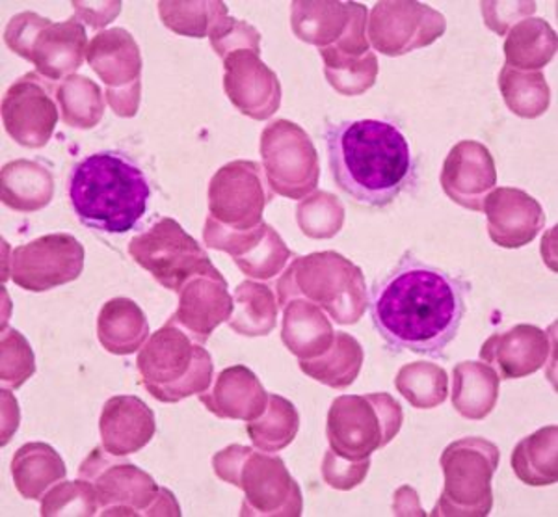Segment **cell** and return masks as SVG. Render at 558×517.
I'll list each match as a JSON object with an SVG mask.
<instances>
[{
  "label": "cell",
  "mask_w": 558,
  "mask_h": 517,
  "mask_svg": "<svg viewBox=\"0 0 558 517\" xmlns=\"http://www.w3.org/2000/svg\"><path fill=\"white\" fill-rule=\"evenodd\" d=\"M468 289L449 272L407 255L373 289L376 332L395 350L439 358L462 326Z\"/></svg>",
  "instance_id": "obj_1"
},
{
  "label": "cell",
  "mask_w": 558,
  "mask_h": 517,
  "mask_svg": "<svg viewBox=\"0 0 558 517\" xmlns=\"http://www.w3.org/2000/svg\"><path fill=\"white\" fill-rule=\"evenodd\" d=\"M337 187L365 207L391 205L412 181L415 165L407 136L389 121H343L326 129Z\"/></svg>",
  "instance_id": "obj_2"
},
{
  "label": "cell",
  "mask_w": 558,
  "mask_h": 517,
  "mask_svg": "<svg viewBox=\"0 0 558 517\" xmlns=\"http://www.w3.org/2000/svg\"><path fill=\"white\" fill-rule=\"evenodd\" d=\"M71 207L86 228L123 235L138 226L151 189L144 171L120 153H94L71 171Z\"/></svg>",
  "instance_id": "obj_3"
},
{
  "label": "cell",
  "mask_w": 558,
  "mask_h": 517,
  "mask_svg": "<svg viewBox=\"0 0 558 517\" xmlns=\"http://www.w3.org/2000/svg\"><path fill=\"white\" fill-rule=\"evenodd\" d=\"M300 297L318 305L343 326L360 322L368 308V290L362 268L337 252L294 257L281 272L276 285L279 308Z\"/></svg>",
  "instance_id": "obj_4"
},
{
  "label": "cell",
  "mask_w": 558,
  "mask_h": 517,
  "mask_svg": "<svg viewBox=\"0 0 558 517\" xmlns=\"http://www.w3.org/2000/svg\"><path fill=\"white\" fill-rule=\"evenodd\" d=\"M136 369L147 393L165 404L202 395L215 376L209 350L170 322L140 348Z\"/></svg>",
  "instance_id": "obj_5"
},
{
  "label": "cell",
  "mask_w": 558,
  "mask_h": 517,
  "mask_svg": "<svg viewBox=\"0 0 558 517\" xmlns=\"http://www.w3.org/2000/svg\"><path fill=\"white\" fill-rule=\"evenodd\" d=\"M218 479L244 492L241 516H302V490L286 461L244 445H229L213 458Z\"/></svg>",
  "instance_id": "obj_6"
},
{
  "label": "cell",
  "mask_w": 558,
  "mask_h": 517,
  "mask_svg": "<svg viewBox=\"0 0 558 517\" xmlns=\"http://www.w3.org/2000/svg\"><path fill=\"white\" fill-rule=\"evenodd\" d=\"M402 423V406L389 393L343 395L331 402L326 437L337 456L362 461L393 442Z\"/></svg>",
  "instance_id": "obj_7"
},
{
  "label": "cell",
  "mask_w": 558,
  "mask_h": 517,
  "mask_svg": "<svg viewBox=\"0 0 558 517\" xmlns=\"http://www.w3.org/2000/svg\"><path fill=\"white\" fill-rule=\"evenodd\" d=\"M501 453L484 437H462L441 455L444 492L434 517H486L494 508L492 480Z\"/></svg>",
  "instance_id": "obj_8"
},
{
  "label": "cell",
  "mask_w": 558,
  "mask_h": 517,
  "mask_svg": "<svg viewBox=\"0 0 558 517\" xmlns=\"http://www.w3.org/2000/svg\"><path fill=\"white\" fill-rule=\"evenodd\" d=\"M10 51L36 65L39 75L49 81H64L83 68L88 52V36L83 21L71 17L52 23L38 13H17L4 31Z\"/></svg>",
  "instance_id": "obj_9"
},
{
  "label": "cell",
  "mask_w": 558,
  "mask_h": 517,
  "mask_svg": "<svg viewBox=\"0 0 558 517\" xmlns=\"http://www.w3.org/2000/svg\"><path fill=\"white\" fill-rule=\"evenodd\" d=\"M97 447L83 461L78 477L94 484L105 516H181L172 493L133 464H110Z\"/></svg>",
  "instance_id": "obj_10"
},
{
  "label": "cell",
  "mask_w": 558,
  "mask_h": 517,
  "mask_svg": "<svg viewBox=\"0 0 558 517\" xmlns=\"http://www.w3.org/2000/svg\"><path fill=\"white\" fill-rule=\"evenodd\" d=\"M129 255L165 289L179 292L196 276L215 274L204 248L173 218H160L129 242Z\"/></svg>",
  "instance_id": "obj_11"
},
{
  "label": "cell",
  "mask_w": 558,
  "mask_h": 517,
  "mask_svg": "<svg viewBox=\"0 0 558 517\" xmlns=\"http://www.w3.org/2000/svg\"><path fill=\"white\" fill-rule=\"evenodd\" d=\"M259 152L274 194L304 200L315 192L320 177L318 153L312 136L299 123L278 120L265 127Z\"/></svg>",
  "instance_id": "obj_12"
},
{
  "label": "cell",
  "mask_w": 558,
  "mask_h": 517,
  "mask_svg": "<svg viewBox=\"0 0 558 517\" xmlns=\"http://www.w3.org/2000/svg\"><path fill=\"white\" fill-rule=\"evenodd\" d=\"M368 10L360 2H292L291 28L305 44L336 47L349 57H365L371 52L367 38Z\"/></svg>",
  "instance_id": "obj_13"
},
{
  "label": "cell",
  "mask_w": 558,
  "mask_h": 517,
  "mask_svg": "<svg viewBox=\"0 0 558 517\" xmlns=\"http://www.w3.org/2000/svg\"><path fill=\"white\" fill-rule=\"evenodd\" d=\"M263 166L254 160H235L216 171L209 184V216L235 231L263 224V213L272 202Z\"/></svg>",
  "instance_id": "obj_14"
},
{
  "label": "cell",
  "mask_w": 558,
  "mask_h": 517,
  "mask_svg": "<svg viewBox=\"0 0 558 517\" xmlns=\"http://www.w3.org/2000/svg\"><path fill=\"white\" fill-rule=\"evenodd\" d=\"M447 31L444 13L412 0H384L371 10L368 44L386 57H402L438 41Z\"/></svg>",
  "instance_id": "obj_15"
},
{
  "label": "cell",
  "mask_w": 558,
  "mask_h": 517,
  "mask_svg": "<svg viewBox=\"0 0 558 517\" xmlns=\"http://www.w3.org/2000/svg\"><path fill=\"white\" fill-rule=\"evenodd\" d=\"M86 60L107 86V99L116 115L133 118L138 110L144 65L133 34L125 28L99 32L89 41Z\"/></svg>",
  "instance_id": "obj_16"
},
{
  "label": "cell",
  "mask_w": 558,
  "mask_h": 517,
  "mask_svg": "<svg viewBox=\"0 0 558 517\" xmlns=\"http://www.w3.org/2000/svg\"><path fill=\"white\" fill-rule=\"evenodd\" d=\"M84 258V247L73 235H45L13 250L10 276L21 289L45 292L81 278Z\"/></svg>",
  "instance_id": "obj_17"
},
{
  "label": "cell",
  "mask_w": 558,
  "mask_h": 517,
  "mask_svg": "<svg viewBox=\"0 0 558 517\" xmlns=\"http://www.w3.org/2000/svg\"><path fill=\"white\" fill-rule=\"evenodd\" d=\"M57 83L26 73L2 97V123L7 133L23 147L39 149L49 144L58 123Z\"/></svg>",
  "instance_id": "obj_18"
},
{
  "label": "cell",
  "mask_w": 558,
  "mask_h": 517,
  "mask_svg": "<svg viewBox=\"0 0 558 517\" xmlns=\"http://www.w3.org/2000/svg\"><path fill=\"white\" fill-rule=\"evenodd\" d=\"M204 240L205 247L229 253L250 279L270 281L286 270L292 258L291 250L278 231L265 221L257 228L235 231L207 216Z\"/></svg>",
  "instance_id": "obj_19"
},
{
  "label": "cell",
  "mask_w": 558,
  "mask_h": 517,
  "mask_svg": "<svg viewBox=\"0 0 558 517\" xmlns=\"http://www.w3.org/2000/svg\"><path fill=\"white\" fill-rule=\"evenodd\" d=\"M223 89L233 107L255 121L272 118L281 105L278 75L254 51L223 58Z\"/></svg>",
  "instance_id": "obj_20"
},
{
  "label": "cell",
  "mask_w": 558,
  "mask_h": 517,
  "mask_svg": "<svg viewBox=\"0 0 558 517\" xmlns=\"http://www.w3.org/2000/svg\"><path fill=\"white\" fill-rule=\"evenodd\" d=\"M439 181L452 203L481 213L484 200L497 184L494 155L476 140H462L445 158Z\"/></svg>",
  "instance_id": "obj_21"
},
{
  "label": "cell",
  "mask_w": 558,
  "mask_h": 517,
  "mask_svg": "<svg viewBox=\"0 0 558 517\" xmlns=\"http://www.w3.org/2000/svg\"><path fill=\"white\" fill-rule=\"evenodd\" d=\"M489 239L507 250L531 244L546 226V215L538 200L525 190L499 187L483 203Z\"/></svg>",
  "instance_id": "obj_22"
},
{
  "label": "cell",
  "mask_w": 558,
  "mask_h": 517,
  "mask_svg": "<svg viewBox=\"0 0 558 517\" xmlns=\"http://www.w3.org/2000/svg\"><path fill=\"white\" fill-rule=\"evenodd\" d=\"M228 289V281L220 270L192 278L179 290L178 311L168 322L184 329L194 341L204 345L233 313V297Z\"/></svg>",
  "instance_id": "obj_23"
},
{
  "label": "cell",
  "mask_w": 558,
  "mask_h": 517,
  "mask_svg": "<svg viewBox=\"0 0 558 517\" xmlns=\"http://www.w3.org/2000/svg\"><path fill=\"white\" fill-rule=\"evenodd\" d=\"M549 335L533 324H518L494 334L481 348V360L502 380H520L538 373L551 353Z\"/></svg>",
  "instance_id": "obj_24"
},
{
  "label": "cell",
  "mask_w": 558,
  "mask_h": 517,
  "mask_svg": "<svg viewBox=\"0 0 558 517\" xmlns=\"http://www.w3.org/2000/svg\"><path fill=\"white\" fill-rule=\"evenodd\" d=\"M155 430V413L142 398L118 395L108 398L102 408L99 432L107 455L116 458L136 455L151 442Z\"/></svg>",
  "instance_id": "obj_25"
},
{
  "label": "cell",
  "mask_w": 558,
  "mask_h": 517,
  "mask_svg": "<svg viewBox=\"0 0 558 517\" xmlns=\"http://www.w3.org/2000/svg\"><path fill=\"white\" fill-rule=\"evenodd\" d=\"M197 398L213 416L244 423L259 419L268 406L267 389L257 374L244 365L223 369L216 376L215 384Z\"/></svg>",
  "instance_id": "obj_26"
},
{
  "label": "cell",
  "mask_w": 558,
  "mask_h": 517,
  "mask_svg": "<svg viewBox=\"0 0 558 517\" xmlns=\"http://www.w3.org/2000/svg\"><path fill=\"white\" fill-rule=\"evenodd\" d=\"M336 332L324 311L305 298L283 305L281 341L300 360H315L331 347Z\"/></svg>",
  "instance_id": "obj_27"
},
{
  "label": "cell",
  "mask_w": 558,
  "mask_h": 517,
  "mask_svg": "<svg viewBox=\"0 0 558 517\" xmlns=\"http://www.w3.org/2000/svg\"><path fill=\"white\" fill-rule=\"evenodd\" d=\"M97 339L107 352L129 356L149 339V322L131 298H112L97 316Z\"/></svg>",
  "instance_id": "obj_28"
},
{
  "label": "cell",
  "mask_w": 558,
  "mask_h": 517,
  "mask_svg": "<svg viewBox=\"0 0 558 517\" xmlns=\"http://www.w3.org/2000/svg\"><path fill=\"white\" fill-rule=\"evenodd\" d=\"M2 203L17 213H36L51 203L54 177L36 160H13L0 176Z\"/></svg>",
  "instance_id": "obj_29"
},
{
  "label": "cell",
  "mask_w": 558,
  "mask_h": 517,
  "mask_svg": "<svg viewBox=\"0 0 558 517\" xmlns=\"http://www.w3.org/2000/svg\"><path fill=\"white\" fill-rule=\"evenodd\" d=\"M501 378L488 363L463 361L452 371V408L470 421H484L499 398Z\"/></svg>",
  "instance_id": "obj_30"
},
{
  "label": "cell",
  "mask_w": 558,
  "mask_h": 517,
  "mask_svg": "<svg viewBox=\"0 0 558 517\" xmlns=\"http://www.w3.org/2000/svg\"><path fill=\"white\" fill-rule=\"evenodd\" d=\"M505 60L518 71H542L557 55V34L542 17H526L508 31Z\"/></svg>",
  "instance_id": "obj_31"
},
{
  "label": "cell",
  "mask_w": 558,
  "mask_h": 517,
  "mask_svg": "<svg viewBox=\"0 0 558 517\" xmlns=\"http://www.w3.org/2000/svg\"><path fill=\"white\" fill-rule=\"evenodd\" d=\"M65 464L47 443H26L12 460V477L25 498L41 501L45 492L65 479Z\"/></svg>",
  "instance_id": "obj_32"
},
{
  "label": "cell",
  "mask_w": 558,
  "mask_h": 517,
  "mask_svg": "<svg viewBox=\"0 0 558 517\" xmlns=\"http://www.w3.org/2000/svg\"><path fill=\"white\" fill-rule=\"evenodd\" d=\"M558 429L544 426L526 435L512 450V469L526 486H553L558 480Z\"/></svg>",
  "instance_id": "obj_33"
},
{
  "label": "cell",
  "mask_w": 558,
  "mask_h": 517,
  "mask_svg": "<svg viewBox=\"0 0 558 517\" xmlns=\"http://www.w3.org/2000/svg\"><path fill=\"white\" fill-rule=\"evenodd\" d=\"M363 358L360 341L347 332H337L331 347L323 356L300 360V371L331 389H347L362 373Z\"/></svg>",
  "instance_id": "obj_34"
},
{
  "label": "cell",
  "mask_w": 558,
  "mask_h": 517,
  "mask_svg": "<svg viewBox=\"0 0 558 517\" xmlns=\"http://www.w3.org/2000/svg\"><path fill=\"white\" fill-rule=\"evenodd\" d=\"M278 298L272 289L247 279L235 289L229 328L242 337H267L278 326Z\"/></svg>",
  "instance_id": "obj_35"
},
{
  "label": "cell",
  "mask_w": 558,
  "mask_h": 517,
  "mask_svg": "<svg viewBox=\"0 0 558 517\" xmlns=\"http://www.w3.org/2000/svg\"><path fill=\"white\" fill-rule=\"evenodd\" d=\"M300 430V413L296 406L279 395H268L265 413L246 423V432L254 447L263 453H279L289 447Z\"/></svg>",
  "instance_id": "obj_36"
},
{
  "label": "cell",
  "mask_w": 558,
  "mask_h": 517,
  "mask_svg": "<svg viewBox=\"0 0 558 517\" xmlns=\"http://www.w3.org/2000/svg\"><path fill=\"white\" fill-rule=\"evenodd\" d=\"M497 83L502 99L515 116L534 120L549 110L551 89L542 71H518L502 65Z\"/></svg>",
  "instance_id": "obj_37"
},
{
  "label": "cell",
  "mask_w": 558,
  "mask_h": 517,
  "mask_svg": "<svg viewBox=\"0 0 558 517\" xmlns=\"http://www.w3.org/2000/svg\"><path fill=\"white\" fill-rule=\"evenodd\" d=\"M323 58L324 75L331 88L347 97L362 95L373 88L378 76V58L371 51L365 57H349L337 51L336 47L318 49Z\"/></svg>",
  "instance_id": "obj_38"
},
{
  "label": "cell",
  "mask_w": 558,
  "mask_h": 517,
  "mask_svg": "<svg viewBox=\"0 0 558 517\" xmlns=\"http://www.w3.org/2000/svg\"><path fill=\"white\" fill-rule=\"evenodd\" d=\"M57 99L65 125L94 129L105 115V94L88 76L64 79L58 84Z\"/></svg>",
  "instance_id": "obj_39"
},
{
  "label": "cell",
  "mask_w": 558,
  "mask_h": 517,
  "mask_svg": "<svg viewBox=\"0 0 558 517\" xmlns=\"http://www.w3.org/2000/svg\"><path fill=\"white\" fill-rule=\"evenodd\" d=\"M395 387L417 410H432L449 395V376L441 366L428 361H415L400 369Z\"/></svg>",
  "instance_id": "obj_40"
},
{
  "label": "cell",
  "mask_w": 558,
  "mask_h": 517,
  "mask_svg": "<svg viewBox=\"0 0 558 517\" xmlns=\"http://www.w3.org/2000/svg\"><path fill=\"white\" fill-rule=\"evenodd\" d=\"M159 15L166 28L184 38H205L213 26L228 15V7L223 2H159Z\"/></svg>",
  "instance_id": "obj_41"
},
{
  "label": "cell",
  "mask_w": 558,
  "mask_h": 517,
  "mask_svg": "<svg viewBox=\"0 0 558 517\" xmlns=\"http://www.w3.org/2000/svg\"><path fill=\"white\" fill-rule=\"evenodd\" d=\"M344 221L343 203L333 194L317 192L299 205V226L312 239L336 237Z\"/></svg>",
  "instance_id": "obj_42"
},
{
  "label": "cell",
  "mask_w": 558,
  "mask_h": 517,
  "mask_svg": "<svg viewBox=\"0 0 558 517\" xmlns=\"http://www.w3.org/2000/svg\"><path fill=\"white\" fill-rule=\"evenodd\" d=\"M97 510L96 488L84 479L52 488L41 505V516H96Z\"/></svg>",
  "instance_id": "obj_43"
},
{
  "label": "cell",
  "mask_w": 558,
  "mask_h": 517,
  "mask_svg": "<svg viewBox=\"0 0 558 517\" xmlns=\"http://www.w3.org/2000/svg\"><path fill=\"white\" fill-rule=\"evenodd\" d=\"M210 45L218 57L226 58L236 51H254L260 55V34L254 26L235 17H222L209 34Z\"/></svg>",
  "instance_id": "obj_44"
},
{
  "label": "cell",
  "mask_w": 558,
  "mask_h": 517,
  "mask_svg": "<svg viewBox=\"0 0 558 517\" xmlns=\"http://www.w3.org/2000/svg\"><path fill=\"white\" fill-rule=\"evenodd\" d=\"M2 360L15 361L12 371L2 378L4 387L17 389L34 374V356L31 345L15 329H10L2 335Z\"/></svg>",
  "instance_id": "obj_45"
},
{
  "label": "cell",
  "mask_w": 558,
  "mask_h": 517,
  "mask_svg": "<svg viewBox=\"0 0 558 517\" xmlns=\"http://www.w3.org/2000/svg\"><path fill=\"white\" fill-rule=\"evenodd\" d=\"M371 469V458L362 461L347 460L328 450L323 460V479L328 486L350 492L360 486Z\"/></svg>",
  "instance_id": "obj_46"
},
{
  "label": "cell",
  "mask_w": 558,
  "mask_h": 517,
  "mask_svg": "<svg viewBox=\"0 0 558 517\" xmlns=\"http://www.w3.org/2000/svg\"><path fill=\"white\" fill-rule=\"evenodd\" d=\"M481 7L484 23L499 36H507L512 26L536 12V2H481Z\"/></svg>",
  "instance_id": "obj_47"
},
{
  "label": "cell",
  "mask_w": 558,
  "mask_h": 517,
  "mask_svg": "<svg viewBox=\"0 0 558 517\" xmlns=\"http://www.w3.org/2000/svg\"><path fill=\"white\" fill-rule=\"evenodd\" d=\"M73 7L76 10V20H83V25H89L92 28L107 26L121 12V2H107V4L73 2Z\"/></svg>",
  "instance_id": "obj_48"
}]
</instances>
